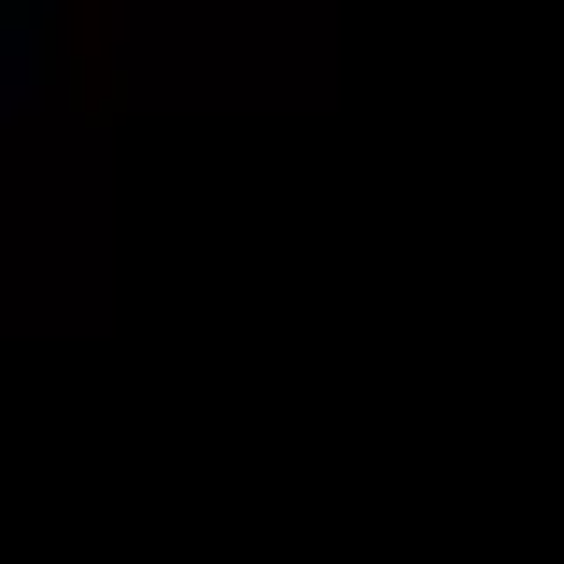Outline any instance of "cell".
Returning <instances> with one entry per match:
<instances>
[{"label":"cell","instance_id":"6da1fadb","mask_svg":"<svg viewBox=\"0 0 564 564\" xmlns=\"http://www.w3.org/2000/svg\"><path fill=\"white\" fill-rule=\"evenodd\" d=\"M14 99H29V43L0 29V113H14Z\"/></svg>","mask_w":564,"mask_h":564}]
</instances>
